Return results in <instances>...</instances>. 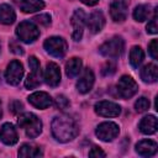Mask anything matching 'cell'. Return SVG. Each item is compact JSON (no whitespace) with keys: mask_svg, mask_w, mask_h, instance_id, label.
<instances>
[{"mask_svg":"<svg viewBox=\"0 0 158 158\" xmlns=\"http://www.w3.org/2000/svg\"><path fill=\"white\" fill-rule=\"evenodd\" d=\"M78 132H79V127L77 122L67 115L57 116L52 121V133L54 138L59 142L72 141L73 138L77 137Z\"/></svg>","mask_w":158,"mask_h":158,"instance_id":"6da1fadb","label":"cell"},{"mask_svg":"<svg viewBox=\"0 0 158 158\" xmlns=\"http://www.w3.org/2000/svg\"><path fill=\"white\" fill-rule=\"evenodd\" d=\"M17 123L21 128L25 130L27 137L30 138H35L42 132V122L35 114L25 112L20 115L17 118Z\"/></svg>","mask_w":158,"mask_h":158,"instance_id":"7a4b0ae2","label":"cell"},{"mask_svg":"<svg viewBox=\"0 0 158 158\" xmlns=\"http://www.w3.org/2000/svg\"><path fill=\"white\" fill-rule=\"evenodd\" d=\"M123 48H125V43L121 37H112L111 40L106 41L104 44L100 46L99 52L109 58H117L123 53Z\"/></svg>","mask_w":158,"mask_h":158,"instance_id":"3957f363","label":"cell"},{"mask_svg":"<svg viewBox=\"0 0 158 158\" xmlns=\"http://www.w3.org/2000/svg\"><path fill=\"white\" fill-rule=\"evenodd\" d=\"M16 35L20 38V41H22L25 43H32L33 41H36L38 38L40 30L33 22L23 21L17 26Z\"/></svg>","mask_w":158,"mask_h":158,"instance_id":"277c9868","label":"cell"},{"mask_svg":"<svg viewBox=\"0 0 158 158\" xmlns=\"http://www.w3.org/2000/svg\"><path fill=\"white\" fill-rule=\"evenodd\" d=\"M67 42L62 37H49L44 41V49L56 58H62L67 52Z\"/></svg>","mask_w":158,"mask_h":158,"instance_id":"5b68a950","label":"cell"},{"mask_svg":"<svg viewBox=\"0 0 158 158\" xmlns=\"http://www.w3.org/2000/svg\"><path fill=\"white\" fill-rule=\"evenodd\" d=\"M138 90L137 83L128 75H122L117 83V91L121 98L123 99H130L132 98Z\"/></svg>","mask_w":158,"mask_h":158,"instance_id":"8992f818","label":"cell"},{"mask_svg":"<svg viewBox=\"0 0 158 158\" xmlns=\"http://www.w3.org/2000/svg\"><path fill=\"white\" fill-rule=\"evenodd\" d=\"M28 65L31 68V74H28L25 86L27 89H35L41 84V68H40V62L37 60L36 57L31 56L28 58Z\"/></svg>","mask_w":158,"mask_h":158,"instance_id":"52a82bcc","label":"cell"},{"mask_svg":"<svg viewBox=\"0 0 158 158\" xmlns=\"http://www.w3.org/2000/svg\"><path fill=\"white\" fill-rule=\"evenodd\" d=\"M118 132L120 128L115 122H102L96 128V136L104 142L112 141L114 138L117 137Z\"/></svg>","mask_w":158,"mask_h":158,"instance_id":"ba28073f","label":"cell"},{"mask_svg":"<svg viewBox=\"0 0 158 158\" xmlns=\"http://www.w3.org/2000/svg\"><path fill=\"white\" fill-rule=\"evenodd\" d=\"M23 75V67L19 60H12L7 65L6 73H5V79L9 84L11 85H17Z\"/></svg>","mask_w":158,"mask_h":158,"instance_id":"9c48e42d","label":"cell"},{"mask_svg":"<svg viewBox=\"0 0 158 158\" xmlns=\"http://www.w3.org/2000/svg\"><path fill=\"white\" fill-rule=\"evenodd\" d=\"M85 14L81 9H78L74 11L73 16H72V25H73V33L72 37L74 41H79L81 40L83 36V31H84V26H85Z\"/></svg>","mask_w":158,"mask_h":158,"instance_id":"30bf717a","label":"cell"},{"mask_svg":"<svg viewBox=\"0 0 158 158\" xmlns=\"http://www.w3.org/2000/svg\"><path fill=\"white\" fill-rule=\"evenodd\" d=\"M95 112L104 117H116L121 112V107L111 101H99L95 104Z\"/></svg>","mask_w":158,"mask_h":158,"instance_id":"8fae6325","label":"cell"},{"mask_svg":"<svg viewBox=\"0 0 158 158\" xmlns=\"http://www.w3.org/2000/svg\"><path fill=\"white\" fill-rule=\"evenodd\" d=\"M110 15L111 19L116 22H122L127 17V6L121 0H114L110 4Z\"/></svg>","mask_w":158,"mask_h":158,"instance_id":"7c38bea8","label":"cell"},{"mask_svg":"<svg viewBox=\"0 0 158 158\" xmlns=\"http://www.w3.org/2000/svg\"><path fill=\"white\" fill-rule=\"evenodd\" d=\"M94 79L95 78H94V74H93L91 69L86 68L77 81V88H78L79 93H81V94L89 93L91 90L93 85H94Z\"/></svg>","mask_w":158,"mask_h":158,"instance_id":"4fadbf2b","label":"cell"},{"mask_svg":"<svg viewBox=\"0 0 158 158\" xmlns=\"http://www.w3.org/2000/svg\"><path fill=\"white\" fill-rule=\"evenodd\" d=\"M28 102L37 109H47L52 105L51 96L44 91H37L28 96Z\"/></svg>","mask_w":158,"mask_h":158,"instance_id":"5bb4252c","label":"cell"},{"mask_svg":"<svg viewBox=\"0 0 158 158\" xmlns=\"http://www.w3.org/2000/svg\"><path fill=\"white\" fill-rule=\"evenodd\" d=\"M44 80L49 86H57L60 81V70L59 67L51 62L47 64L46 67V72H44Z\"/></svg>","mask_w":158,"mask_h":158,"instance_id":"9a60e30c","label":"cell"},{"mask_svg":"<svg viewBox=\"0 0 158 158\" xmlns=\"http://www.w3.org/2000/svg\"><path fill=\"white\" fill-rule=\"evenodd\" d=\"M85 21H86V25H88L89 30L93 33L100 32L102 30L104 25H105V17H104V15H102L101 11H94V12H91Z\"/></svg>","mask_w":158,"mask_h":158,"instance_id":"2e32d148","label":"cell"},{"mask_svg":"<svg viewBox=\"0 0 158 158\" xmlns=\"http://www.w3.org/2000/svg\"><path fill=\"white\" fill-rule=\"evenodd\" d=\"M0 138H1V141H2L5 144H7V146L15 144V143L17 142V138H19V137H17V132H16L14 125H11V123H9V122L4 123V125L1 126V128H0Z\"/></svg>","mask_w":158,"mask_h":158,"instance_id":"e0dca14e","label":"cell"},{"mask_svg":"<svg viewBox=\"0 0 158 158\" xmlns=\"http://www.w3.org/2000/svg\"><path fill=\"white\" fill-rule=\"evenodd\" d=\"M136 152L142 157H151L157 152V143L152 139H142L136 144Z\"/></svg>","mask_w":158,"mask_h":158,"instance_id":"ac0fdd59","label":"cell"},{"mask_svg":"<svg viewBox=\"0 0 158 158\" xmlns=\"http://www.w3.org/2000/svg\"><path fill=\"white\" fill-rule=\"evenodd\" d=\"M20 10L25 14L36 12L44 7V2L42 0H20L19 1Z\"/></svg>","mask_w":158,"mask_h":158,"instance_id":"d6986e66","label":"cell"},{"mask_svg":"<svg viewBox=\"0 0 158 158\" xmlns=\"http://www.w3.org/2000/svg\"><path fill=\"white\" fill-rule=\"evenodd\" d=\"M139 130L144 135H152L157 131V118L153 115L144 116L139 122Z\"/></svg>","mask_w":158,"mask_h":158,"instance_id":"ffe728a7","label":"cell"},{"mask_svg":"<svg viewBox=\"0 0 158 158\" xmlns=\"http://www.w3.org/2000/svg\"><path fill=\"white\" fill-rule=\"evenodd\" d=\"M141 78L144 83H154L158 79V68L156 64H147L141 70Z\"/></svg>","mask_w":158,"mask_h":158,"instance_id":"44dd1931","label":"cell"},{"mask_svg":"<svg viewBox=\"0 0 158 158\" xmlns=\"http://www.w3.org/2000/svg\"><path fill=\"white\" fill-rule=\"evenodd\" d=\"M16 19V14L14 11V9L7 5V4H2L0 5V22L4 25H11Z\"/></svg>","mask_w":158,"mask_h":158,"instance_id":"7402d4cb","label":"cell"},{"mask_svg":"<svg viewBox=\"0 0 158 158\" xmlns=\"http://www.w3.org/2000/svg\"><path fill=\"white\" fill-rule=\"evenodd\" d=\"M80 70H81V60L79 58L73 57L67 62V64H65V74L69 78L77 77Z\"/></svg>","mask_w":158,"mask_h":158,"instance_id":"603a6c76","label":"cell"},{"mask_svg":"<svg viewBox=\"0 0 158 158\" xmlns=\"http://www.w3.org/2000/svg\"><path fill=\"white\" fill-rule=\"evenodd\" d=\"M19 156L20 157H25V158H36V157H41L42 156V151L38 147H35L32 144H22L19 149Z\"/></svg>","mask_w":158,"mask_h":158,"instance_id":"cb8c5ba5","label":"cell"},{"mask_svg":"<svg viewBox=\"0 0 158 158\" xmlns=\"http://www.w3.org/2000/svg\"><path fill=\"white\" fill-rule=\"evenodd\" d=\"M144 54L139 46H133L130 51V63L133 68H138L139 64L143 62Z\"/></svg>","mask_w":158,"mask_h":158,"instance_id":"d4e9b609","label":"cell"},{"mask_svg":"<svg viewBox=\"0 0 158 158\" xmlns=\"http://www.w3.org/2000/svg\"><path fill=\"white\" fill-rule=\"evenodd\" d=\"M149 16V6L148 5H138L133 10V19L136 21H144Z\"/></svg>","mask_w":158,"mask_h":158,"instance_id":"484cf974","label":"cell"},{"mask_svg":"<svg viewBox=\"0 0 158 158\" xmlns=\"http://www.w3.org/2000/svg\"><path fill=\"white\" fill-rule=\"evenodd\" d=\"M135 109L137 112H144L146 110L149 109V100L146 98H139L136 102H135Z\"/></svg>","mask_w":158,"mask_h":158,"instance_id":"4316f807","label":"cell"},{"mask_svg":"<svg viewBox=\"0 0 158 158\" xmlns=\"http://www.w3.org/2000/svg\"><path fill=\"white\" fill-rule=\"evenodd\" d=\"M157 31H158V26H157V11H156L154 15H153V17H152V20L147 25V32H149V33H157Z\"/></svg>","mask_w":158,"mask_h":158,"instance_id":"83f0119b","label":"cell"},{"mask_svg":"<svg viewBox=\"0 0 158 158\" xmlns=\"http://www.w3.org/2000/svg\"><path fill=\"white\" fill-rule=\"evenodd\" d=\"M56 105H57L58 109L64 110V109H67L69 106V100L63 95H58L57 99H56Z\"/></svg>","mask_w":158,"mask_h":158,"instance_id":"f1b7e54d","label":"cell"},{"mask_svg":"<svg viewBox=\"0 0 158 158\" xmlns=\"http://www.w3.org/2000/svg\"><path fill=\"white\" fill-rule=\"evenodd\" d=\"M33 20H35L37 23L42 25V26H48V25L51 23V16H49V15H47V14L38 15V16H36Z\"/></svg>","mask_w":158,"mask_h":158,"instance_id":"f546056e","label":"cell"},{"mask_svg":"<svg viewBox=\"0 0 158 158\" xmlns=\"http://www.w3.org/2000/svg\"><path fill=\"white\" fill-rule=\"evenodd\" d=\"M9 47H10V49H11V52L15 53V54H23V48H22V47L20 46V43H19L17 41H15V40L10 41Z\"/></svg>","mask_w":158,"mask_h":158,"instance_id":"4dcf8cb0","label":"cell"},{"mask_svg":"<svg viewBox=\"0 0 158 158\" xmlns=\"http://www.w3.org/2000/svg\"><path fill=\"white\" fill-rule=\"evenodd\" d=\"M148 51H149V54H151V57L153 58V59H157V40H153L151 43H149V46H148Z\"/></svg>","mask_w":158,"mask_h":158,"instance_id":"1f68e13d","label":"cell"},{"mask_svg":"<svg viewBox=\"0 0 158 158\" xmlns=\"http://www.w3.org/2000/svg\"><path fill=\"white\" fill-rule=\"evenodd\" d=\"M102 74L104 75H111V74H114L115 73V65L112 64V63H106L104 67H102Z\"/></svg>","mask_w":158,"mask_h":158,"instance_id":"d6a6232c","label":"cell"},{"mask_svg":"<svg viewBox=\"0 0 158 158\" xmlns=\"http://www.w3.org/2000/svg\"><path fill=\"white\" fill-rule=\"evenodd\" d=\"M22 109H23L22 104H21L20 101H17V100H15V101H12V102L10 104V110H11V112H14V114L20 112Z\"/></svg>","mask_w":158,"mask_h":158,"instance_id":"836d02e7","label":"cell"},{"mask_svg":"<svg viewBox=\"0 0 158 158\" xmlns=\"http://www.w3.org/2000/svg\"><path fill=\"white\" fill-rule=\"evenodd\" d=\"M89 156L90 157H105V153H104V151L100 148V147H93L91 149H90V152H89Z\"/></svg>","mask_w":158,"mask_h":158,"instance_id":"e575fe53","label":"cell"},{"mask_svg":"<svg viewBox=\"0 0 158 158\" xmlns=\"http://www.w3.org/2000/svg\"><path fill=\"white\" fill-rule=\"evenodd\" d=\"M81 1L88 6H94V5H96L99 2V0H81Z\"/></svg>","mask_w":158,"mask_h":158,"instance_id":"d590c367","label":"cell"},{"mask_svg":"<svg viewBox=\"0 0 158 158\" xmlns=\"http://www.w3.org/2000/svg\"><path fill=\"white\" fill-rule=\"evenodd\" d=\"M1 116H2V110H1V102H0V118H1Z\"/></svg>","mask_w":158,"mask_h":158,"instance_id":"8d00e7d4","label":"cell"},{"mask_svg":"<svg viewBox=\"0 0 158 158\" xmlns=\"http://www.w3.org/2000/svg\"><path fill=\"white\" fill-rule=\"evenodd\" d=\"M0 83H1V73H0Z\"/></svg>","mask_w":158,"mask_h":158,"instance_id":"74e56055","label":"cell"},{"mask_svg":"<svg viewBox=\"0 0 158 158\" xmlns=\"http://www.w3.org/2000/svg\"><path fill=\"white\" fill-rule=\"evenodd\" d=\"M0 48H1V43H0Z\"/></svg>","mask_w":158,"mask_h":158,"instance_id":"f35d334b","label":"cell"}]
</instances>
